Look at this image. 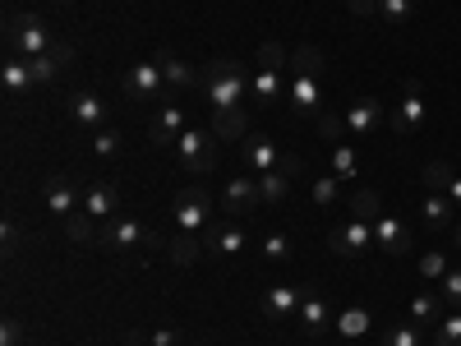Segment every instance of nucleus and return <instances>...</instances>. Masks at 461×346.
Returning <instances> with one entry per match:
<instances>
[{"mask_svg": "<svg viewBox=\"0 0 461 346\" xmlns=\"http://www.w3.org/2000/svg\"><path fill=\"white\" fill-rule=\"evenodd\" d=\"M199 88L212 106V134L217 139H245V102H249V74L240 60H212L199 69Z\"/></svg>", "mask_w": 461, "mask_h": 346, "instance_id": "1", "label": "nucleus"}, {"mask_svg": "<svg viewBox=\"0 0 461 346\" xmlns=\"http://www.w3.org/2000/svg\"><path fill=\"white\" fill-rule=\"evenodd\" d=\"M323 51L319 47H295L291 56V88H286V102L295 115H319L323 111Z\"/></svg>", "mask_w": 461, "mask_h": 346, "instance_id": "2", "label": "nucleus"}, {"mask_svg": "<svg viewBox=\"0 0 461 346\" xmlns=\"http://www.w3.org/2000/svg\"><path fill=\"white\" fill-rule=\"evenodd\" d=\"M282 93H286V51L277 42H263L258 69L249 79V97H254V106H273V102H282Z\"/></svg>", "mask_w": 461, "mask_h": 346, "instance_id": "3", "label": "nucleus"}, {"mask_svg": "<svg viewBox=\"0 0 461 346\" xmlns=\"http://www.w3.org/2000/svg\"><path fill=\"white\" fill-rule=\"evenodd\" d=\"M5 42H10V56H23V60H37L56 47V37L47 28L42 14H14L10 28H5Z\"/></svg>", "mask_w": 461, "mask_h": 346, "instance_id": "4", "label": "nucleus"}, {"mask_svg": "<svg viewBox=\"0 0 461 346\" xmlns=\"http://www.w3.org/2000/svg\"><path fill=\"white\" fill-rule=\"evenodd\" d=\"M171 217H176V231L180 236H208L212 226V199L203 195V189H180L176 204H171Z\"/></svg>", "mask_w": 461, "mask_h": 346, "instance_id": "5", "label": "nucleus"}, {"mask_svg": "<svg viewBox=\"0 0 461 346\" xmlns=\"http://www.w3.org/2000/svg\"><path fill=\"white\" fill-rule=\"evenodd\" d=\"M176 162H180L185 171H194V176H208V171L217 167V134H208V130H185V134L176 139Z\"/></svg>", "mask_w": 461, "mask_h": 346, "instance_id": "6", "label": "nucleus"}, {"mask_svg": "<svg viewBox=\"0 0 461 346\" xmlns=\"http://www.w3.org/2000/svg\"><path fill=\"white\" fill-rule=\"evenodd\" d=\"M240 152H245V162H249V171H277V167H286L291 176H300V158H295V152H282L273 139H267V134H245V143H240Z\"/></svg>", "mask_w": 461, "mask_h": 346, "instance_id": "7", "label": "nucleus"}, {"mask_svg": "<svg viewBox=\"0 0 461 346\" xmlns=\"http://www.w3.org/2000/svg\"><path fill=\"white\" fill-rule=\"evenodd\" d=\"M425 121H429V106H425V97H420V84H406V97H402L397 111L388 115V130H393L397 139H411V134L425 130Z\"/></svg>", "mask_w": 461, "mask_h": 346, "instance_id": "8", "label": "nucleus"}, {"mask_svg": "<svg viewBox=\"0 0 461 346\" xmlns=\"http://www.w3.org/2000/svg\"><path fill=\"white\" fill-rule=\"evenodd\" d=\"M125 97L130 102H162L167 97V79H162V65L158 60H148V65H134L125 74Z\"/></svg>", "mask_w": 461, "mask_h": 346, "instance_id": "9", "label": "nucleus"}, {"mask_svg": "<svg viewBox=\"0 0 461 346\" xmlns=\"http://www.w3.org/2000/svg\"><path fill=\"white\" fill-rule=\"evenodd\" d=\"M263 204V195H258V176H230L226 180V189H221V213L230 217V222H240L249 208H258Z\"/></svg>", "mask_w": 461, "mask_h": 346, "instance_id": "10", "label": "nucleus"}, {"mask_svg": "<svg viewBox=\"0 0 461 346\" xmlns=\"http://www.w3.org/2000/svg\"><path fill=\"white\" fill-rule=\"evenodd\" d=\"M152 236L134 222V217H111V222H102V231H97V245H106V250H139V245H148Z\"/></svg>", "mask_w": 461, "mask_h": 346, "instance_id": "11", "label": "nucleus"}, {"mask_svg": "<svg viewBox=\"0 0 461 346\" xmlns=\"http://www.w3.org/2000/svg\"><path fill=\"white\" fill-rule=\"evenodd\" d=\"M185 130H189V125H185V111H180L176 102H162L158 115H152V125H148V143H152V148H176V139H180Z\"/></svg>", "mask_w": 461, "mask_h": 346, "instance_id": "12", "label": "nucleus"}, {"mask_svg": "<svg viewBox=\"0 0 461 346\" xmlns=\"http://www.w3.org/2000/svg\"><path fill=\"white\" fill-rule=\"evenodd\" d=\"M369 245H374V231H369L365 217H351V222H341V226L332 231V254H337V259H356V254H365Z\"/></svg>", "mask_w": 461, "mask_h": 346, "instance_id": "13", "label": "nucleus"}, {"mask_svg": "<svg viewBox=\"0 0 461 346\" xmlns=\"http://www.w3.org/2000/svg\"><path fill=\"white\" fill-rule=\"evenodd\" d=\"M341 115H346V130H351L356 139L378 134V130H383V121H388V115H383V102H378V97H360V102L346 106Z\"/></svg>", "mask_w": 461, "mask_h": 346, "instance_id": "14", "label": "nucleus"}, {"mask_svg": "<svg viewBox=\"0 0 461 346\" xmlns=\"http://www.w3.org/2000/svg\"><path fill=\"white\" fill-rule=\"evenodd\" d=\"M65 106H69V115L79 121V130H88V134H97V130H106V102L97 97V93H69L65 97Z\"/></svg>", "mask_w": 461, "mask_h": 346, "instance_id": "15", "label": "nucleus"}, {"mask_svg": "<svg viewBox=\"0 0 461 346\" xmlns=\"http://www.w3.org/2000/svg\"><path fill=\"white\" fill-rule=\"evenodd\" d=\"M374 245H378L383 254L402 259V254H411V231H406V226H402L397 217L378 213V217H374Z\"/></svg>", "mask_w": 461, "mask_h": 346, "instance_id": "16", "label": "nucleus"}, {"mask_svg": "<svg viewBox=\"0 0 461 346\" xmlns=\"http://www.w3.org/2000/svg\"><path fill=\"white\" fill-rule=\"evenodd\" d=\"M245 245H249V231H245L240 222L221 217V222H212V226H208V250H212V254L230 259V254H240Z\"/></svg>", "mask_w": 461, "mask_h": 346, "instance_id": "17", "label": "nucleus"}, {"mask_svg": "<svg viewBox=\"0 0 461 346\" xmlns=\"http://www.w3.org/2000/svg\"><path fill=\"white\" fill-rule=\"evenodd\" d=\"M310 287V282H304ZM304 287H267L263 291V319H295L300 314V300H304Z\"/></svg>", "mask_w": 461, "mask_h": 346, "instance_id": "18", "label": "nucleus"}, {"mask_svg": "<svg viewBox=\"0 0 461 346\" xmlns=\"http://www.w3.org/2000/svg\"><path fill=\"white\" fill-rule=\"evenodd\" d=\"M79 213H88L93 222H111V217H121V195H115V185H106V180L88 185V189H84V208H79Z\"/></svg>", "mask_w": 461, "mask_h": 346, "instance_id": "19", "label": "nucleus"}, {"mask_svg": "<svg viewBox=\"0 0 461 346\" xmlns=\"http://www.w3.org/2000/svg\"><path fill=\"white\" fill-rule=\"evenodd\" d=\"M295 323L310 332V337H323V328L332 323V310L323 305V296L314 291V287H304V300H300V314H295Z\"/></svg>", "mask_w": 461, "mask_h": 346, "instance_id": "20", "label": "nucleus"}, {"mask_svg": "<svg viewBox=\"0 0 461 346\" xmlns=\"http://www.w3.org/2000/svg\"><path fill=\"white\" fill-rule=\"evenodd\" d=\"M69 60H74V47L56 42L47 56H37V60H28V65H32V79H37V84H56L60 74L69 69Z\"/></svg>", "mask_w": 461, "mask_h": 346, "instance_id": "21", "label": "nucleus"}, {"mask_svg": "<svg viewBox=\"0 0 461 346\" xmlns=\"http://www.w3.org/2000/svg\"><path fill=\"white\" fill-rule=\"evenodd\" d=\"M84 208V195L74 189L65 176H56V180H47V213H56V217H74Z\"/></svg>", "mask_w": 461, "mask_h": 346, "instance_id": "22", "label": "nucleus"}, {"mask_svg": "<svg viewBox=\"0 0 461 346\" xmlns=\"http://www.w3.org/2000/svg\"><path fill=\"white\" fill-rule=\"evenodd\" d=\"M32 84H37L32 79V65L23 56H10L5 65H0V88H5V97H23Z\"/></svg>", "mask_w": 461, "mask_h": 346, "instance_id": "23", "label": "nucleus"}, {"mask_svg": "<svg viewBox=\"0 0 461 346\" xmlns=\"http://www.w3.org/2000/svg\"><path fill=\"white\" fill-rule=\"evenodd\" d=\"M158 65H162L167 88H194V84H199V69L189 65V60H180L176 51H158Z\"/></svg>", "mask_w": 461, "mask_h": 346, "instance_id": "24", "label": "nucleus"}, {"mask_svg": "<svg viewBox=\"0 0 461 346\" xmlns=\"http://www.w3.org/2000/svg\"><path fill=\"white\" fill-rule=\"evenodd\" d=\"M258 195H263V204H282V199L291 195V171H286V167L263 171V176H258Z\"/></svg>", "mask_w": 461, "mask_h": 346, "instance_id": "25", "label": "nucleus"}, {"mask_svg": "<svg viewBox=\"0 0 461 346\" xmlns=\"http://www.w3.org/2000/svg\"><path fill=\"white\" fill-rule=\"evenodd\" d=\"M443 291H420L415 305H411V323H438L443 319Z\"/></svg>", "mask_w": 461, "mask_h": 346, "instance_id": "26", "label": "nucleus"}, {"mask_svg": "<svg viewBox=\"0 0 461 346\" xmlns=\"http://www.w3.org/2000/svg\"><path fill=\"white\" fill-rule=\"evenodd\" d=\"M420 213H425V222H429V226H452V213H456V204H452L447 195H438V189H429V195H425V204H420Z\"/></svg>", "mask_w": 461, "mask_h": 346, "instance_id": "27", "label": "nucleus"}, {"mask_svg": "<svg viewBox=\"0 0 461 346\" xmlns=\"http://www.w3.org/2000/svg\"><path fill=\"white\" fill-rule=\"evenodd\" d=\"M332 176H337V180H356V176H360V158H356L351 143H337V148H332Z\"/></svg>", "mask_w": 461, "mask_h": 346, "instance_id": "28", "label": "nucleus"}, {"mask_svg": "<svg viewBox=\"0 0 461 346\" xmlns=\"http://www.w3.org/2000/svg\"><path fill=\"white\" fill-rule=\"evenodd\" d=\"M314 121H319V134H323L332 148H337V143H346V134H351V130H346V115H341V111H328V106H323V111L314 115Z\"/></svg>", "mask_w": 461, "mask_h": 346, "instance_id": "29", "label": "nucleus"}, {"mask_svg": "<svg viewBox=\"0 0 461 346\" xmlns=\"http://www.w3.org/2000/svg\"><path fill=\"white\" fill-rule=\"evenodd\" d=\"M415 10H420V0H378V14L388 19V23H411L415 19Z\"/></svg>", "mask_w": 461, "mask_h": 346, "instance_id": "30", "label": "nucleus"}, {"mask_svg": "<svg viewBox=\"0 0 461 346\" xmlns=\"http://www.w3.org/2000/svg\"><path fill=\"white\" fill-rule=\"evenodd\" d=\"M337 332L341 337H365L369 332V310H360V305H356V310H341L337 314Z\"/></svg>", "mask_w": 461, "mask_h": 346, "instance_id": "31", "label": "nucleus"}, {"mask_svg": "<svg viewBox=\"0 0 461 346\" xmlns=\"http://www.w3.org/2000/svg\"><path fill=\"white\" fill-rule=\"evenodd\" d=\"M378 346H425V337H420V323H397V328L383 332Z\"/></svg>", "mask_w": 461, "mask_h": 346, "instance_id": "32", "label": "nucleus"}, {"mask_svg": "<svg viewBox=\"0 0 461 346\" xmlns=\"http://www.w3.org/2000/svg\"><path fill=\"white\" fill-rule=\"evenodd\" d=\"M203 245H208V236H176V241H171V259H176V263H194Z\"/></svg>", "mask_w": 461, "mask_h": 346, "instance_id": "33", "label": "nucleus"}, {"mask_svg": "<svg viewBox=\"0 0 461 346\" xmlns=\"http://www.w3.org/2000/svg\"><path fill=\"white\" fill-rule=\"evenodd\" d=\"M434 346H461V310L434 323Z\"/></svg>", "mask_w": 461, "mask_h": 346, "instance_id": "34", "label": "nucleus"}, {"mask_svg": "<svg viewBox=\"0 0 461 346\" xmlns=\"http://www.w3.org/2000/svg\"><path fill=\"white\" fill-rule=\"evenodd\" d=\"M263 259H267V263H286V259H291V241L282 236V231L263 236Z\"/></svg>", "mask_w": 461, "mask_h": 346, "instance_id": "35", "label": "nucleus"}, {"mask_svg": "<svg viewBox=\"0 0 461 346\" xmlns=\"http://www.w3.org/2000/svg\"><path fill=\"white\" fill-rule=\"evenodd\" d=\"M65 231H69V236L79 241V245L97 241V231H93V217H88V213H74V217H65Z\"/></svg>", "mask_w": 461, "mask_h": 346, "instance_id": "36", "label": "nucleus"}, {"mask_svg": "<svg viewBox=\"0 0 461 346\" xmlns=\"http://www.w3.org/2000/svg\"><path fill=\"white\" fill-rule=\"evenodd\" d=\"M121 134H115V130H97L93 134V152H97V158H121Z\"/></svg>", "mask_w": 461, "mask_h": 346, "instance_id": "37", "label": "nucleus"}, {"mask_svg": "<svg viewBox=\"0 0 461 346\" xmlns=\"http://www.w3.org/2000/svg\"><path fill=\"white\" fill-rule=\"evenodd\" d=\"M420 273H425L429 282H443L447 278V254L443 250H429L425 259H420Z\"/></svg>", "mask_w": 461, "mask_h": 346, "instance_id": "38", "label": "nucleus"}, {"mask_svg": "<svg viewBox=\"0 0 461 346\" xmlns=\"http://www.w3.org/2000/svg\"><path fill=\"white\" fill-rule=\"evenodd\" d=\"M351 213L365 217V222L378 217V195H374V189H356V195H351Z\"/></svg>", "mask_w": 461, "mask_h": 346, "instance_id": "39", "label": "nucleus"}, {"mask_svg": "<svg viewBox=\"0 0 461 346\" xmlns=\"http://www.w3.org/2000/svg\"><path fill=\"white\" fill-rule=\"evenodd\" d=\"M337 185H341L337 176H319V180H314V204H323V208H332V204L341 199V189H337Z\"/></svg>", "mask_w": 461, "mask_h": 346, "instance_id": "40", "label": "nucleus"}, {"mask_svg": "<svg viewBox=\"0 0 461 346\" xmlns=\"http://www.w3.org/2000/svg\"><path fill=\"white\" fill-rule=\"evenodd\" d=\"M438 287H443V300L452 305V310H461V268H447V278Z\"/></svg>", "mask_w": 461, "mask_h": 346, "instance_id": "41", "label": "nucleus"}, {"mask_svg": "<svg viewBox=\"0 0 461 346\" xmlns=\"http://www.w3.org/2000/svg\"><path fill=\"white\" fill-rule=\"evenodd\" d=\"M447 180H452V167H447V162H429V167H425V185H429V189H438V195H443Z\"/></svg>", "mask_w": 461, "mask_h": 346, "instance_id": "42", "label": "nucleus"}, {"mask_svg": "<svg viewBox=\"0 0 461 346\" xmlns=\"http://www.w3.org/2000/svg\"><path fill=\"white\" fill-rule=\"evenodd\" d=\"M0 346H23V328H19V319H5V323H0Z\"/></svg>", "mask_w": 461, "mask_h": 346, "instance_id": "43", "label": "nucleus"}, {"mask_svg": "<svg viewBox=\"0 0 461 346\" xmlns=\"http://www.w3.org/2000/svg\"><path fill=\"white\" fill-rule=\"evenodd\" d=\"M0 241H5V254H19V226H14V217H5V226H0Z\"/></svg>", "mask_w": 461, "mask_h": 346, "instance_id": "44", "label": "nucleus"}, {"mask_svg": "<svg viewBox=\"0 0 461 346\" xmlns=\"http://www.w3.org/2000/svg\"><path fill=\"white\" fill-rule=\"evenodd\" d=\"M152 346H180V332L176 328H158L152 332Z\"/></svg>", "mask_w": 461, "mask_h": 346, "instance_id": "45", "label": "nucleus"}, {"mask_svg": "<svg viewBox=\"0 0 461 346\" xmlns=\"http://www.w3.org/2000/svg\"><path fill=\"white\" fill-rule=\"evenodd\" d=\"M351 14H360V19L378 14V0H351Z\"/></svg>", "mask_w": 461, "mask_h": 346, "instance_id": "46", "label": "nucleus"}, {"mask_svg": "<svg viewBox=\"0 0 461 346\" xmlns=\"http://www.w3.org/2000/svg\"><path fill=\"white\" fill-rule=\"evenodd\" d=\"M443 195H447V199L456 204V213H461V176H456V171H452V180H447V189H443Z\"/></svg>", "mask_w": 461, "mask_h": 346, "instance_id": "47", "label": "nucleus"}, {"mask_svg": "<svg viewBox=\"0 0 461 346\" xmlns=\"http://www.w3.org/2000/svg\"><path fill=\"white\" fill-rule=\"evenodd\" d=\"M452 245H456V250H461V222H456V226H452Z\"/></svg>", "mask_w": 461, "mask_h": 346, "instance_id": "48", "label": "nucleus"}]
</instances>
